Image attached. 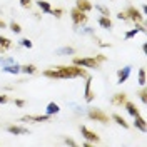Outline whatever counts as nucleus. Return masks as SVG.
Segmentation results:
<instances>
[{"mask_svg":"<svg viewBox=\"0 0 147 147\" xmlns=\"http://www.w3.org/2000/svg\"><path fill=\"white\" fill-rule=\"evenodd\" d=\"M20 45L25 47V49H32L34 44H32V40H30V38H22V40H20Z\"/></svg>","mask_w":147,"mask_h":147,"instance_id":"obj_30","label":"nucleus"},{"mask_svg":"<svg viewBox=\"0 0 147 147\" xmlns=\"http://www.w3.org/2000/svg\"><path fill=\"white\" fill-rule=\"evenodd\" d=\"M137 80H139V85H146V69H139V75H137Z\"/></svg>","mask_w":147,"mask_h":147,"instance_id":"obj_24","label":"nucleus"},{"mask_svg":"<svg viewBox=\"0 0 147 147\" xmlns=\"http://www.w3.org/2000/svg\"><path fill=\"white\" fill-rule=\"evenodd\" d=\"M0 54H3V50H2V49H0Z\"/></svg>","mask_w":147,"mask_h":147,"instance_id":"obj_40","label":"nucleus"},{"mask_svg":"<svg viewBox=\"0 0 147 147\" xmlns=\"http://www.w3.org/2000/svg\"><path fill=\"white\" fill-rule=\"evenodd\" d=\"M97 24H99L102 28H105V30H110V28L114 27V24H112L110 17H105V15H100L99 20H97Z\"/></svg>","mask_w":147,"mask_h":147,"instance_id":"obj_16","label":"nucleus"},{"mask_svg":"<svg viewBox=\"0 0 147 147\" xmlns=\"http://www.w3.org/2000/svg\"><path fill=\"white\" fill-rule=\"evenodd\" d=\"M75 9H79V10H82V12H90L92 10V3H90V0H75Z\"/></svg>","mask_w":147,"mask_h":147,"instance_id":"obj_14","label":"nucleus"},{"mask_svg":"<svg viewBox=\"0 0 147 147\" xmlns=\"http://www.w3.org/2000/svg\"><path fill=\"white\" fill-rule=\"evenodd\" d=\"M9 27H10V30H12L13 34H20V32H22V25L17 24V22H10Z\"/></svg>","mask_w":147,"mask_h":147,"instance_id":"obj_26","label":"nucleus"},{"mask_svg":"<svg viewBox=\"0 0 147 147\" xmlns=\"http://www.w3.org/2000/svg\"><path fill=\"white\" fill-rule=\"evenodd\" d=\"M82 34H89V35H92V34H94V28H90V27H84Z\"/></svg>","mask_w":147,"mask_h":147,"instance_id":"obj_37","label":"nucleus"},{"mask_svg":"<svg viewBox=\"0 0 147 147\" xmlns=\"http://www.w3.org/2000/svg\"><path fill=\"white\" fill-rule=\"evenodd\" d=\"M64 144H65V146H72V147L77 146V142H75L74 139H70V137H65L64 139Z\"/></svg>","mask_w":147,"mask_h":147,"instance_id":"obj_32","label":"nucleus"},{"mask_svg":"<svg viewBox=\"0 0 147 147\" xmlns=\"http://www.w3.org/2000/svg\"><path fill=\"white\" fill-rule=\"evenodd\" d=\"M60 112V105L59 104H55V102H49L47 104V107H45V114L47 115H55V114H59Z\"/></svg>","mask_w":147,"mask_h":147,"instance_id":"obj_15","label":"nucleus"},{"mask_svg":"<svg viewBox=\"0 0 147 147\" xmlns=\"http://www.w3.org/2000/svg\"><path fill=\"white\" fill-rule=\"evenodd\" d=\"M95 60L102 64V62H105V60H107V57H105L104 54H97V55H95Z\"/></svg>","mask_w":147,"mask_h":147,"instance_id":"obj_36","label":"nucleus"},{"mask_svg":"<svg viewBox=\"0 0 147 147\" xmlns=\"http://www.w3.org/2000/svg\"><path fill=\"white\" fill-rule=\"evenodd\" d=\"M85 80H87V82H85V90H84V100L92 102L94 99H95V92L92 90V77L89 75Z\"/></svg>","mask_w":147,"mask_h":147,"instance_id":"obj_7","label":"nucleus"},{"mask_svg":"<svg viewBox=\"0 0 147 147\" xmlns=\"http://www.w3.org/2000/svg\"><path fill=\"white\" fill-rule=\"evenodd\" d=\"M134 127L139 129L140 132H146V130H147V127H146V119H144V117H140V115L134 117Z\"/></svg>","mask_w":147,"mask_h":147,"instance_id":"obj_20","label":"nucleus"},{"mask_svg":"<svg viewBox=\"0 0 147 147\" xmlns=\"http://www.w3.org/2000/svg\"><path fill=\"white\" fill-rule=\"evenodd\" d=\"M13 47V42L10 40L9 37H3V35H0V49L5 52V50H10Z\"/></svg>","mask_w":147,"mask_h":147,"instance_id":"obj_19","label":"nucleus"},{"mask_svg":"<svg viewBox=\"0 0 147 147\" xmlns=\"http://www.w3.org/2000/svg\"><path fill=\"white\" fill-rule=\"evenodd\" d=\"M124 109L127 110V114L132 117V119H134V117H137V115H140V112H139L137 105H136V104H132V102H129V100L124 102Z\"/></svg>","mask_w":147,"mask_h":147,"instance_id":"obj_12","label":"nucleus"},{"mask_svg":"<svg viewBox=\"0 0 147 147\" xmlns=\"http://www.w3.org/2000/svg\"><path fill=\"white\" fill-rule=\"evenodd\" d=\"M109 2H112V0H109Z\"/></svg>","mask_w":147,"mask_h":147,"instance_id":"obj_41","label":"nucleus"},{"mask_svg":"<svg viewBox=\"0 0 147 147\" xmlns=\"http://www.w3.org/2000/svg\"><path fill=\"white\" fill-rule=\"evenodd\" d=\"M22 122H50V115H24L20 117Z\"/></svg>","mask_w":147,"mask_h":147,"instance_id":"obj_10","label":"nucleus"},{"mask_svg":"<svg viewBox=\"0 0 147 147\" xmlns=\"http://www.w3.org/2000/svg\"><path fill=\"white\" fill-rule=\"evenodd\" d=\"M110 120H114L115 124H119L122 129H129V127H130V125H129V122H125V119H124L122 115H119V114H112Z\"/></svg>","mask_w":147,"mask_h":147,"instance_id":"obj_18","label":"nucleus"},{"mask_svg":"<svg viewBox=\"0 0 147 147\" xmlns=\"http://www.w3.org/2000/svg\"><path fill=\"white\" fill-rule=\"evenodd\" d=\"M20 7L25 10L32 9V0H20Z\"/></svg>","mask_w":147,"mask_h":147,"instance_id":"obj_31","label":"nucleus"},{"mask_svg":"<svg viewBox=\"0 0 147 147\" xmlns=\"http://www.w3.org/2000/svg\"><path fill=\"white\" fill-rule=\"evenodd\" d=\"M5 130L10 132V134H13V136H24V134H28V129L27 127H24V125H15V124L7 125Z\"/></svg>","mask_w":147,"mask_h":147,"instance_id":"obj_11","label":"nucleus"},{"mask_svg":"<svg viewBox=\"0 0 147 147\" xmlns=\"http://www.w3.org/2000/svg\"><path fill=\"white\" fill-rule=\"evenodd\" d=\"M125 15H127L129 22H134L136 25H144V20H146V17L142 15V12H139L137 7L129 5L127 10H125Z\"/></svg>","mask_w":147,"mask_h":147,"instance_id":"obj_2","label":"nucleus"},{"mask_svg":"<svg viewBox=\"0 0 147 147\" xmlns=\"http://www.w3.org/2000/svg\"><path fill=\"white\" fill-rule=\"evenodd\" d=\"M139 99L142 100V104H147V90L144 89V87L139 90Z\"/></svg>","mask_w":147,"mask_h":147,"instance_id":"obj_29","label":"nucleus"},{"mask_svg":"<svg viewBox=\"0 0 147 147\" xmlns=\"http://www.w3.org/2000/svg\"><path fill=\"white\" fill-rule=\"evenodd\" d=\"M0 28H7V24H5L2 18H0Z\"/></svg>","mask_w":147,"mask_h":147,"instance_id":"obj_38","label":"nucleus"},{"mask_svg":"<svg viewBox=\"0 0 147 147\" xmlns=\"http://www.w3.org/2000/svg\"><path fill=\"white\" fill-rule=\"evenodd\" d=\"M87 117H89L90 120L100 122V124H109L110 122V117L102 109H89L87 110Z\"/></svg>","mask_w":147,"mask_h":147,"instance_id":"obj_4","label":"nucleus"},{"mask_svg":"<svg viewBox=\"0 0 147 147\" xmlns=\"http://www.w3.org/2000/svg\"><path fill=\"white\" fill-rule=\"evenodd\" d=\"M55 70L59 72L60 79H77V77H82V79H87L89 77V72L85 70V67H80V65H55Z\"/></svg>","mask_w":147,"mask_h":147,"instance_id":"obj_1","label":"nucleus"},{"mask_svg":"<svg viewBox=\"0 0 147 147\" xmlns=\"http://www.w3.org/2000/svg\"><path fill=\"white\" fill-rule=\"evenodd\" d=\"M13 104H15L17 107H25V100H24V99H13Z\"/></svg>","mask_w":147,"mask_h":147,"instance_id":"obj_34","label":"nucleus"},{"mask_svg":"<svg viewBox=\"0 0 147 147\" xmlns=\"http://www.w3.org/2000/svg\"><path fill=\"white\" fill-rule=\"evenodd\" d=\"M2 70L7 74H20V65L13 62V64H10V65H3Z\"/></svg>","mask_w":147,"mask_h":147,"instance_id":"obj_22","label":"nucleus"},{"mask_svg":"<svg viewBox=\"0 0 147 147\" xmlns=\"http://www.w3.org/2000/svg\"><path fill=\"white\" fill-rule=\"evenodd\" d=\"M50 15H54L55 18H62V15H64V9H60V7L52 9V10H50Z\"/></svg>","mask_w":147,"mask_h":147,"instance_id":"obj_27","label":"nucleus"},{"mask_svg":"<svg viewBox=\"0 0 147 147\" xmlns=\"http://www.w3.org/2000/svg\"><path fill=\"white\" fill-rule=\"evenodd\" d=\"M95 10H99V12H100V15L110 17V10H109V7H105V5H100V3H97V5H95Z\"/></svg>","mask_w":147,"mask_h":147,"instance_id":"obj_25","label":"nucleus"},{"mask_svg":"<svg viewBox=\"0 0 147 147\" xmlns=\"http://www.w3.org/2000/svg\"><path fill=\"white\" fill-rule=\"evenodd\" d=\"M57 54L59 55H74L75 54V49L74 47H64V49H59Z\"/></svg>","mask_w":147,"mask_h":147,"instance_id":"obj_23","label":"nucleus"},{"mask_svg":"<svg viewBox=\"0 0 147 147\" xmlns=\"http://www.w3.org/2000/svg\"><path fill=\"white\" fill-rule=\"evenodd\" d=\"M130 72H132V67L130 65H125V67H122L117 70V84L122 85L124 82H127V79L130 77Z\"/></svg>","mask_w":147,"mask_h":147,"instance_id":"obj_8","label":"nucleus"},{"mask_svg":"<svg viewBox=\"0 0 147 147\" xmlns=\"http://www.w3.org/2000/svg\"><path fill=\"white\" fill-rule=\"evenodd\" d=\"M117 18H119V20H122V22H129V18H127V15H125V12H119V13H117Z\"/></svg>","mask_w":147,"mask_h":147,"instance_id":"obj_35","label":"nucleus"},{"mask_svg":"<svg viewBox=\"0 0 147 147\" xmlns=\"http://www.w3.org/2000/svg\"><path fill=\"white\" fill-rule=\"evenodd\" d=\"M70 18H72L74 27L85 25V24H87V20H89V17H87V13H85V12H82V10H79V9H75V7L70 10Z\"/></svg>","mask_w":147,"mask_h":147,"instance_id":"obj_5","label":"nucleus"},{"mask_svg":"<svg viewBox=\"0 0 147 147\" xmlns=\"http://www.w3.org/2000/svg\"><path fill=\"white\" fill-rule=\"evenodd\" d=\"M139 32L146 34V27H144V25H136V28H130V30H127V32H125L124 38H125V40H130L132 37H136V35H137Z\"/></svg>","mask_w":147,"mask_h":147,"instance_id":"obj_13","label":"nucleus"},{"mask_svg":"<svg viewBox=\"0 0 147 147\" xmlns=\"http://www.w3.org/2000/svg\"><path fill=\"white\" fill-rule=\"evenodd\" d=\"M125 100H127V94H125V92H117V94L112 95L110 104H112V105H117V107H122Z\"/></svg>","mask_w":147,"mask_h":147,"instance_id":"obj_9","label":"nucleus"},{"mask_svg":"<svg viewBox=\"0 0 147 147\" xmlns=\"http://www.w3.org/2000/svg\"><path fill=\"white\" fill-rule=\"evenodd\" d=\"M72 64L85 67V69H100V62H97L95 57H74Z\"/></svg>","mask_w":147,"mask_h":147,"instance_id":"obj_3","label":"nucleus"},{"mask_svg":"<svg viewBox=\"0 0 147 147\" xmlns=\"http://www.w3.org/2000/svg\"><path fill=\"white\" fill-rule=\"evenodd\" d=\"M13 57H0V65H10L13 64Z\"/></svg>","mask_w":147,"mask_h":147,"instance_id":"obj_28","label":"nucleus"},{"mask_svg":"<svg viewBox=\"0 0 147 147\" xmlns=\"http://www.w3.org/2000/svg\"><path fill=\"white\" fill-rule=\"evenodd\" d=\"M7 102H10V97L7 94H0V104H7Z\"/></svg>","mask_w":147,"mask_h":147,"instance_id":"obj_33","label":"nucleus"},{"mask_svg":"<svg viewBox=\"0 0 147 147\" xmlns=\"http://www.w3.org/2000/svg\"><path fill=\"white\" fill-rule=\"evenodd\" d=\"M80 134H82V137L85 140H89L92 144H95V142H100V136L97 134V132H94L90 129H87L85 125H80Z\"/></svg>","mask_w":147,"mask_h":147,"instance_id":"obj_6","label":"nucleus"},{"mask_svg":"<svg viewBox=\"0 0 147 147\" xmlns=\"http://www.w3.org/2000/svg\"><path fill=\"white\" fill-rule=\"evenodd\" d=\"M20 74H25V75H34V74H37V67L34 64L20 65Z\"/></svg>","mask_w":147,"mask_h":147,"instance_id":"obj_17","label":"nucleus"},{"mask_svg":"<svg viewBox=\"0 0 147 147\" xmlns=\"http://www.w3.org/2000/svg\"><path fill=\"white\" fill-rule=\"evenodd\" d=\"M37 7L42 10V13H50V10H52L50 2H47V0H37Z\"/></svg>","mask_w":147,"mask_h":147,"instance_id":"obj_21","label":"nucleus"},{"mask_svg":"<svg viewBox=\"0 0 147 147\" xmlns=\"http://www.w3.org/2000/svg\"><path fill=\"white\" fill-rule=\"evenodd\" d=\"M142 52H144V54L147 52V44H142Z\"/></svg>","mask_w":147,"mask_h":147,"instance_id":"obj_39","label":"nucleus"}]
</instances>
